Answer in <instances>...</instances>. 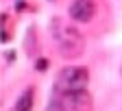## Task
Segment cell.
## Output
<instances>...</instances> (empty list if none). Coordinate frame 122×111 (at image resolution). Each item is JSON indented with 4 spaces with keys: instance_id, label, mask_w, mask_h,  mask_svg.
Returning <instances> with one entry per match:
<instances>
[{
    "instance_id": "obj_1",
    "label": "cell",
    "mask_w": 122,
    "mask_h": 111,
    "mask_svg": "<svg viewBox=\"0 0 122 111\" xmlns=\"http://www.w3.org/2000/svg\"><path fill=\"white\" fill-rule=\"evenodd\" d=\"M52 39L57 44V50L63 59H76L83 55V48H85V41L81 37V33L76 28L63 24V22H55L52 24Z\"/></svg>"
},
{
    "instance_id": "obj_2",
    "label": "cell",
    "mask_w": 122,
    "mask_h": 111,
    "mask_svg": "<svg viewBox=\"0 0 122 111\" xmlns=\"http://www.w3.org/2000/svg\"><path fill=\"white\" fill-rule=\"evenodd\" d=\"M92 109V96L87 89L83 91H55L48 111H89Z\"/></svg>"
},
{
    "instance_id": "obj_3",
    "label": "cell",
    "mask_w": 122,
    "mask_h": 111,
    "mask_svg": "<svg viewBox=\"0 0 122 111\" xmlns=\"http://www.w3.org/2000/svg\"><path fill=\"white\" fill-rule=\"evenodd\" d=\"M87 83H89V74L85 68L79 66L63 68L55 81V91H83L87 89Z\"/></svg>"
},
{
    "instance_id": "obj_4",
    "label": "cell",
    "mask_w": 122,
    "mask_h": 111,
    "mask_svg": "<svg viewBox=\"0 0 122 111\" xmlns=\"http://www.w3.org/2000/svg\"><path fill=\"white\" fill-rule=\"evenodd\" d=\"M94 15V2L92 0H74L70 5V18L74 22H89Z\"/></svg>"
},
{
    "instance_id": "obj_5",
    "label": "cell",
    "mask_w": 122,
    "mask_h": 111,
    "mask_svg": "<svg viewBox=\"0 0 122 111\" xmlns=\"http://www.w3.org/2000/svg\"><path fill=\"white\" fill-rule=\"evenodd\" d=\"M30 107H33V89H24V94L15 100V105H13V109L11 111H30Z\"/></svg>"
},
{
    "instance_id": "obj_6",
    "label": "cell",
    "mask_w": 122,
    "mask_h": 111,
    "mask_svg": "<svg viewBox=\"0 0 122 111\" xmlns=\"http://www.w3.org/2000/svg\"><path fill=\"white\" fill-rule=\"evenodd\" d=\"M35 68H37V70H46V68H48V61H46V59H39V61L35 63Z\"/></svg>"
}]
</instances>
